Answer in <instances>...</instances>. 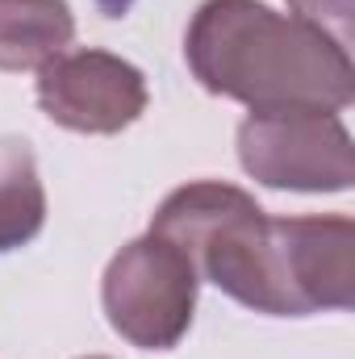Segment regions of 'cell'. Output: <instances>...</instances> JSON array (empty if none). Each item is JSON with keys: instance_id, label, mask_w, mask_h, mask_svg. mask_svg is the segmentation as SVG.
Masks as SVG:
<instances>
[{"instance_id": "3", "label": "cell", "mask_w": 355, "mask_h": 359, "mask_svg": "<svg viewBox=\"0 0 355 359\" xmlns=\"http://www.w3.org/2000/svg\"><path fill=\"white\" fill-rule=\"evenodd\" d=\"M196 271L188 255L159 234L126 243L100 276V305L117 339L138 351H172L196 313Z\"/></svg>"}, {"instance_id": "5", "label": "cell", "mask_w": 355, "mask_h": 359, "mask_svg": "<svg viewBox=\"0 0 355 359\" xmlns=\"http://www.w3.org/2000/svg\"><path fill=\"white\" fill-rule=\"evenodd\" d=\"M147 76L109 50H63L38 72V109L76 134H121L147 113Z\"/></svg>"}, {"instance_id": "6", "label": "cell", "mask_w": 355, "mask_h": 359, "mask_svg": "<svg viewBox=\"0 0 355 359\" xmlns=\"http://www.w3.org/2000/svg\"><path fill=\"white\" fill-rule=\"evenodd\" d=\"M76 38L67 0H0V72H42Z\"/></svg>"}, {"instance_id": "4", "label": "cell", "mask_w": 355, "mask_h": 359, "mask_svg": "<svg viewBox=\"0 0 355 359\" xmlns=\"http://www.w3.org/2000/svg\"><path fill=\"white\" fill-rule=\"evenodd\" d=\"M239 163L264 188L347 192L355 180V147L339 113L267 109L243 117Z\"/></svg>"}, {"instance_id": "2", "label": "cell", "mask_w": 355, "mask_h": 359, "mask_svg": "<svg viewBox=\"0 0 355 359\" xmlns=\"http://www.w3.org/2000/svg\"><path fill=\"white\" fill-rule=\"evenodd\" d=\"M151 234L180 247L196 280H209L230 301L267 318H293L284 288V230L251 192L226 180H192L163 196Z\"/></svg>"}, {"instance_id": "7", "label": "cell", "mask_w": 355, "mask_h": 359, "mask_svg": "<svg viewBox=\"0 0 355 359\" xmlns=\"http://www.w3.org/2000/svg\"><path fill=\"white\" fill-rule=\"evenodd\" d=\"M46 226V188L29 142L0 138V255L29 247Z\"/></svg>"}, {"instance_id": "8", "label": "cell", "mask_w": 355, "mask_h": 359, "mask_svg": "<svg viewBox=\"0 0 355 359\" xmlns=\"http://www.w3.org/2000/svg\"><path fill=\"white\" fill-rule=\"evenodd\" d=\"M88 359H105V355H88Z\"/></svg>"}, {"instance_id": "1", "label": "cell", "mask_w": 355, "mask_h": 359, "mask_svg": "<svg viewBox=\"0 0 355 359\" xmlns=\"http://www.w3.org/2000/svg\"><path fill=\"white\" fill-rule=\"evenodd\" d=\"M184 63L209 96L267 109L343 113L355 100L351 42L264 0H205L184 34Z\"/></svg>"}]
</instances>
